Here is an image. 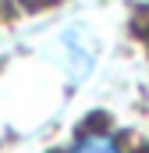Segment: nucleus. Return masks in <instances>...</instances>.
I'll use <instances>...</instances> for the list:
<instances>
[{"label": "nucleus", "mask_w": 149, "mask_h": 153, "mask_svg": "<svg viewBox=\"0 0 149 153\" xmlns=\"http://www.w3.org/2000/svg\"><path fill=\"white\" fill-rule=\"evenodd\" d=\"M68 153H121V146L114 143L110 135L92 132V135H82V139H78V143H74Z\"/></svg>", "instance_id": "nucleus-1"}]
</instances>
